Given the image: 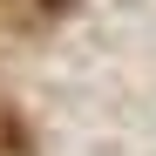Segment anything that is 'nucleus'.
Returning <instances> with one entry per match:
<instances>
[{
    "label": "nucleus",
    "mask_w": 156,
    "mask_h": 156,
    "mask_svg": "<svg viewBox=\"0 0 156 156\" xmlns=\"http://www.w3.org/2000/svg\"><path fill=\"white\" fill-rule=\"evenodd\" d=\"M14 7H27L34 20H55V14H68V7H75V0H14Z\"/></svg>",
    "instance_id": "f257e3e1"
}]
</instances>
